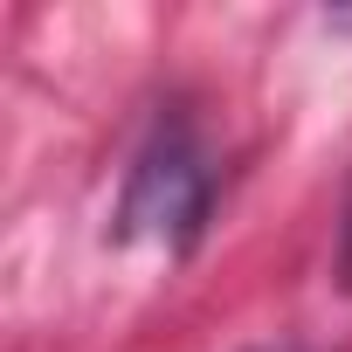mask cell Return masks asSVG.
Wrapping results in <instances>:
<instances>
[{
	"label": "cell",
	"instance_id": "6da1fadb",
	"mask_svg": "<svg viewBox=\"0 0 352 352\" xmlns=\"http://www.w3.org/2000/svg\"><path fill=\"white\" fill-rule=\"evenodd\" d=\"M208 208H214L208 145L194 138L187 118H159L152 138H145L138 159H131V180H124V201H118V235L180 256V249L201 242Z\"/></svg>",
	"mask_w": 352,
	"mask_h": 352
},
{
	"label": "cell",
	"instance_id": "7a4b0ae2",
	"mask_svg": "<svg viewBox=\"0 0 352 352\" xmlns=\"http://www.w3.org/2000/svg\"><path fill=\"white\" fill-rule=\"evenodd\" d=\"M338 283L352 290V194H345V221H338Z\"/></svg>",
	"mask_w": 352,
	"mask_h": 352
}]
</instances>
